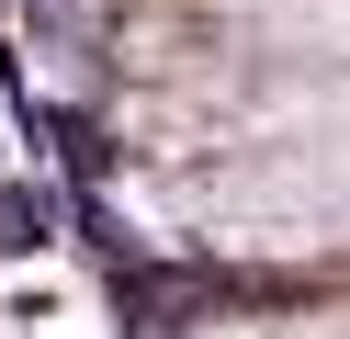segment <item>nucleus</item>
<instances>
[{
    "label": "nucleus",
    "instance_id": "f257e3e1",
    "mask_svg": "<svg viewBox=\"0 0 350 339\" xmlns=\"http://www.w3.org/2000/svg\"><path fill=\"white\" fill-rule=\"evenodd\" d=\"M46 238V192H0V249H34Z\"/></svg>",
    "mask_w": 350,
    "mask_h": 339
}]
</instances>
